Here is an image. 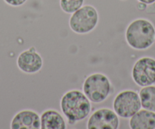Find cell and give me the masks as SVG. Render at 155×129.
<instances>
[{
  "instance_id": "obj_1",
  "label": "cell",
  "mask_w": 155,
  "mask_h": 129,
  "mask_svg": "<svg viewBox=\"0 0 155 129\" xmlns=\"http://www.w3.org/2000/svg\"><path fill=\"white\" fill-rule=\"evenodd\" d=\"M60 107L70 124H74L88 116L91 105L84 93L78 90H71L62 96Z\"/></svg>"
},
{
  "instance_id": "obj_2",
  "label": "cell",
  "mask_w": 155,
  "mask_h": 129,
  "mask_svg": "<svg viewBox=\"0 0 155 129\" xmlns=\"http://www.w3.org/2000/svg\"><path fill=\"white\" fill-rule=\"evenodd\" d=\"M126 40L129 47L135 50L149 48L155 41V28L153 24L144 18L133 21L126 28Z\"/></svg>"
},
{
  "instance_id": "obj_3",
  "label": "cell",
  "mask_w": 155,
  "mask_h": 129,
  "mask_svg": "<svg viewBox=\"0 0 155 129\" xmlns=\"http://www.w3.org/2000/svg\"><path fill=\"white\" fill-rule=\"evenodd\" d=\"M111 84L106 75L94 73L87 77L83 84V91L93 103L104 102L111 93Z\"/></svg>"
},
{
  "instance_id": "obj_4",
  "label": "cell",
  "mask_w": 155,
  "mask_h": 129,
  "mask_svg": "<svg viewBox=\"0 0 155 129\" xmlns=\"http://www.w3.org/2000/svg\"><path fill=\"white\" fill-rule=\"evenodd\" d=\"M98 21L99 16L96 8L87 5L72 13L69 19V26L74 33L85 34L96 27Z\"/></svg>"
},
{
  "instance_id": "obj_5",
  "label": "cell",
  "mask_w": 155,
  "mask_h": 129,
  "mask_svg": "<svg viewBox=\"0 0 155 129\" xmlns=\"http://www.w3.org/2000/svg\"><path fill=\"white\" fill-rule=\"evenodd\" d=\"M113 106L118 116L123 118H131L141 108L139 94L131 90L120 92L113 100Z\"/></svg>"
},
{
  "instance_id": "obj_6",
  "label": "cell",
  "mask_w": 155,
  "mask_h": 129,
  "mask_svg": "<svg viewBox=\"0 0 155 129\" xmlns=\"http://www.w3.org/2000/svg\"><path fill=\"white\" fill-rule=\"evenodd\" d=\"M134 82L140 87L155 84V59L151 57H142L134 65L132 71Z\"/></svg>"
},
{
  "instance_id": "obj_7",
  "label": "cell",
  "mask_w": 155,
  "mask_h": 129,
  "mask_svg": "<svg viewBox=\"0 0 155 129\" xmlns=\"http://www.w3.org/2000/svg\"><path fill=\"white\" fill-rule=\"evenodd\" d=\"M120 119L117 114L110 109L102 108L91 114L87 120L88 129H117Z\"/></svg>"
},
{
  "instance_id": "obj_8",
  "label": "cell",
  "mask_w": 155,
  "mask_h": 129,
  "mask_svg": "<svg viewBox=\"0 0 155 129\" xmlns=\"http://www.w3.org/2000/svg\"><path fill=\"white\" fill-rule=\"evenodd\" d=\"M17 66L25 73L34 74L38 72L43 67V59L37 53L34 47L23 51L17 59Z\"/></svg>"
},
{
  "instance_id": "obj_9",
  "label": "cell",
  "mask_w": 155,
  "mask_h": 129,
  "mask_svg": "<svg viewBox=\"0 0 155 129\" xmlns=\"http://www.w3.org/2000/svg\"><path fill=\"white\" fill-rule=\"evenodd\" d=\"M12 129H40L41 128V117L32 110H22L18 112L11 121Z\"/></svg>"
},
{
  "instance_id": "obj_10",
  "label": "cell",
  "mask_w": 155,
  "mask_h": 129,
  "mask_svg": "<svg viewBox=\"0 0 155 129\" xmlns=\"http://www.w3.org/2000/svg\"><path fill=\"white\" fill-rule=\"evenodd\" d=\"M129 127L132 129H154L155 112L140 109L130 118Z\"/></svg>"
},
{
  "instance_id": "obj_11",
  "label": "cell",
  "mask_w": 155,
  "mask_h": 129,
  "mask_svg": "<svg viewBox=\"0 0 155 129\" xmlns=\"http://www.w3.org/2000/svg\"><path fill=\"white\" fill-rule=\"evenodd\" d=\"M42 129H65L66 124L62 115L53 109L44 111L41 117Z\"/></svg>"
},
{
  "instance_id": "obj_12",
  "label": "cell",
  "mask_w": 155,
  "mask_h": 129,
  "mask_svg": "<svg viewBox=\"0 0 155 129\" xmlns=\"http://www.w3.org/2000/svg\"><path fill=\"white\" fill-rule=\"evenodd\" d=\"M141 107L155 112V86L143 87L139 92Z\"/></svg>"
},
{
  "instance_id": "obj_13",
  "label": "cell",
  "mask_w": 155,
  "mask_h": 129,
  "mask_svg": "<svg viewBox=\"0 0 155 129\" xmlns=\"http://www.w3.org/2000/svg\"><path fill=\"white\" fill-rule=\"evenodd\" d=\"M84 0H60L59 4L62 11L68 14H72L83 6Z\"/></svg>"
},
{
  "instance_id": "obj_14",
  "label": "cell",
  "mask_w": 155,
  "mask_h": 129,
  "mask_svg": "<svg viewBox=\"0 0 155 129\" xmlns=\"http://www.w3.org/2000/svg\"><path fill=\"white\" fill-rule=\"evenodd\" d=\"M8 5L11 6H21L26 2L27 0H4Z\"/></svg>"
},
{
  "instance_id": "obj_15",
  "label": "cell",
  "mask_w": 155,
  "mask_h": 129,
  "mask_svg": "<svg viewBox=\"0 0 155 129\" xmlns=\"http://www.w3.org/2000/svg\"><path fill=\"white\" fill-rule=\"evenodd\" d=\"M138 2H142V3L146 4V5H150L155 2V0H138Z\"/></svg>"
}]
</instances>
